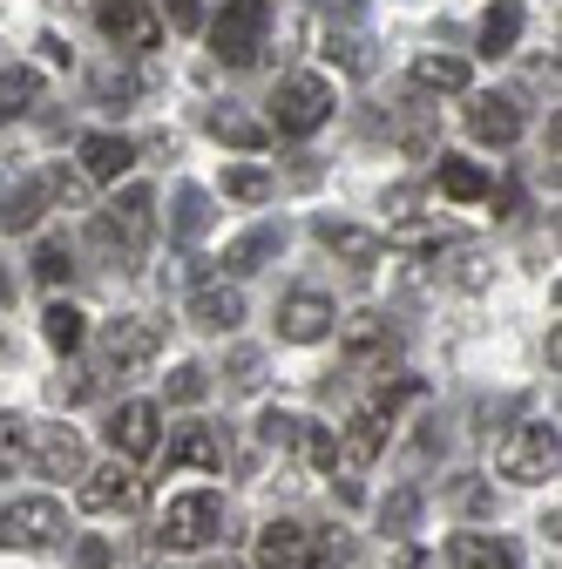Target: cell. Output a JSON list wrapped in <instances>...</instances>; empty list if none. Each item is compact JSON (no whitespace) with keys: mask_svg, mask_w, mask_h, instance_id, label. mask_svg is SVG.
<instances>
[{"mask_svg":"<svg viewBox=\"0 0 562 569\" xmlns=\"http://www.w3.org/2000/svg\"><path fill=\"white\" fill-rule=\"evenodd\" d=\"M150 231H157V197L143 190V183H129L102 218L89 224V238H96V251L116 264V271H136V258H143V244H150Z\"/></svg>","mask_w":562,"mask_h":569,"instance_id":"6da1fadb","label":"cell"},{"mask_svg":"<svg viewBox=\"0 0 562 569\" xmlns=\"http://www.w3.org/2000/svg\"><path fill=\"white\" fill-rule=\"evenodd\" d=\"M218 536H224V495L218 488L170 495V509L157 516V542L163 549H210Z\"/></svg>","mask_w":562,"mask_h":569,"instance_id":"7a4b0ae2","label":"cell"},{"mask_svg":"<svg viewBox=\"0 0 562 569\" xmlns=\"http://www.w3.org/2000/svg\"><path fill=\"white\" fill-rule=\"evenodd\" d=\"M264 34H271V0H224L218 21H210V54L224 68H251Z\"/></svg>","mask_w":562,"mask_h":569,"instance_id":"3957f363","label":"cell"},{"mask_svg":"<svg viewBox=\"0 0 562 569\" xmlns=\"http://www.w3.org/2000/svg\"><path fill=\"white\" fill-rule=\"evenodd\" d=\"M319 122H332V82L325 76L299 68V76H285L271 89V129L278 136H312Z\"/></svg>","mask_w":562,"mask_h":569,"instance_id":"277c9868","label":"cell"},{"mask_svg":"<svg viewBox=\"0 0 562 569\" xmlns=\"http://www.w3.org/2000/svg\"><path fill=\"white\" fill-rule=\"evenodd\" d=\"M555 455H562L555 427H549V420H522V427H509V435H502L495 468H502L509 481H549V475H555Z\"/></svg>","mask_w":562,"mask_h":569,"instance_id":"5b68a950","label":"cell"},{"mask_svg":"<svg viewBox=\"0 0 562 569\" xmlns=\"http://www.w3.org/2000/svg\"><path fill=\"white\" fill-rule=\"evenodd\" d=\"M68 522H61V502L54 495H21V502H0V549H48L61 542Z\"/></svg>","mask_w":562,"mask_h":569,"instance_id":"8992f818","label":"cell"},{"mask_svg":"<svg viewBox=\"0 0 562 569\" xmlns=\"http://www.w3.org/2000/svg\"><path fill=\"white\" fill-rule=\"evenodd\" d=\"M157 352H163V326L157 319H143V312L109 319V332H102V367L109 373H136V367H150Z\"/></svg>","mask_w":562,"mask_h":569,"instance_id":"52a82bcc","label":"cell"},{"mask_svg":"<svg viewBox=\"0 0 562 569\" xmlns=\"http://www.w3.org/2000/svg\"><path fill=\"white\" fill-rule=\"evenodd\" d=\"M109 448H116L122 461H150V455L163 448V407H157V400H122V407L109 413Z\"/></svg>","mask_w":562,"mask_h":569,"instance_id":"ba28073f","label":"cell"},{"mask_svg":"<svg viewBox=\"0 0 562 569\" xmlns=\"http://www.w3.org/2000/svg\"><path fill=\"white\" fill-rule=\"evenodd\" d=\"M339 352H345V373H393V367H400V339H393V326L373 319V312L345 326Z\"/></svg>","mask_w":562,"mask_h":569,"instance_id":"9c48e42d","label":"cell"},{"mask_svg":"<svg viewBox=\"0 0 562 569\" xmlns=\"http://www.w3.org/2000/svg\"><path fill=\"white\" fill-rule=\"evenodd\" d=\"M150 502V481L143 475H136V468H96L89 481H82V509L89 516H136V509H143Z\"/></svg>","mask_w":562,"mask_h":569,"instance_id":"30bf717a","label":"cell"},{"mask_svg":"<svg viewBox=\"0 0 562 569\" xmlns=\"http://www.w3.org/2000/svg\"><path fill=\"white\" fill-rule=\"evenodd\" d=\"M258 569H325V549L305 522H271L258 536Z\"/></svg>","mask_w":562,"mask_h":569,"instance_id":"8fae6325","label":"cell"},{"mask_svg":"<svg viewBox=\"0 0 562 569\" xmlns=\"http://www.w3.org/2000/svg\"><path fill=\"white\" fill-rule=\"evenodd\" d=\"M28 461H34V475H48V481H82V475H89V455H82V435H76V427H34Z\"/></svg>","mask_w":562,"mask_h":569,"instance_id":"7c38bea8","label":"cell"},{"mask_svg":"<svg viewBox=\"0 0 562 569\" xmlns=\"http://www.w3.org/2000/svg\"><path fill=\"white\" fill-rule=\"evenodd\" d=\"M170 468H203V475H224V461H231V441L218 435L210 420H190V427H177L170 435V448H157Z\"/></svg>","mask_w":562,"mask_h":569,"instance_id":"4fadbf2b","label":"cell"},{"mask_svg":"<svg viewBox=\"0 0 562 569\" xmlns=\"http://www.w3.org/2000/svg\"><path fill=\"white\" fill-rule=\"evenodd\" d=\"M96 28H102L116 48H129V54L157 48V14H150V0H96Z\"/></svg>","mask_w":562,"mask_h":569,"instance_id":"5bb4252c","label":"cell"},{"mask_svg":"<svg viewBox=\"0 0 562 569\" xmlns=\"http://www.w3.org/2000/svg\"><path fill=\"white\" fill-rule=\"evenodd\" d=\"M332 299L325 292H292L285 306H278V339H292V346H312V339H325L332 332Z\"/></svg>","mask_w":562,"mask_h":569,"instance_id":"9a60e30c","label":"cell"},{"mask_svg":"<svg viewBox=\"0 0 562 569\" xmlns=\"http://www.w3.org/2000/svg\"><path fill=\"white\" fill-rule=\"evenodd\" d=\"M312 238H319L339 264H360V271L387 258V238H380V231H367V224H332V218H319V224H312Z\"/></svg>","mask_w":562,"mask_h":569,"instance_id":"2e32d148","label":"cell"},{"mask_svg":"<svg viewBox=\"0 0 562 569\" xmlns=\"http://www.w3.org/2000/svg\"><path fill=\"white\" fill-rule=\"evenodd\" d=\"M468 129H474V142H515L522 136V102L515 96H474Z\"/></svg>","mask_w":562,"mask_h":569,"instance_id":"e0dca14e","label":"cell"},{"mask_svg":"<svg viewBox=\"0 0 562 569\" xmlns=\"http://www.w3.org/2000/svg\"><path fill=\"white\" fill-rule=\"evenodd\" d=\"M448 562H454V569H515V542H509V536L461 529V536H448Z\"/></svg>","mask_w":562,"mask_h":569,"instance_id":"ac0fdd59","label":"cell"},{"mask_svg":"<svg viewBox=\"0 0 562 569\" xmlns=\"http://www.w3.org/2000/svg\"><path fill=\"white\" fill-rule=\"evenodd\" d=\"M305 435H312L305 413H278V407H271V413L258 420V448L278 455V461H305Z\"/></svg>","mask_w":562,"mask_h":569,"instance_id":"d6986e66","label":"cell"},{"mask_svg":"<svg viewBox=\"0 0 562 569\" xmlns=\"http://www.w3.org/2000/svg\"><path fill=\"white\" fill-rule=\"evenodd\" d=\"M129 163H136V142L129 136H82V177L116 183V177H129Z\"/></svg>","mask_w":562,"mask_h":569,"instance_id":"ffe728a7","label":"cell"},{"mask_svg":"<svg viewBox=\"0 0 562 569\" xmlns=\"http://www.w3.org/2000/svg\"><path fill=\"white\" fill-rule=\"evenodd\" d=\"M190 326H203V332H238L244 326V299L231 292V284H203V292L190 299Z\"/></svg>","mask_w":562,"mask_h":569,"instance_id":"44dd1931","label":"cell"},{"mask_svg":"<svg viewBox=\"0 0 562 569\" xmlns=\"http://www.w3.org/2000/svg\"><path fill=\"white\" fill-rule=\"evenodd\" d=\"M278 251H285V224H258V231L224 244V271H264Z\"/></svg>","mask_w":562,"mask_h":569,"instance_id":"7402d4cb","label":"cell"},{"mask_svg":"<svg viewBox=\"0 0 562 569\" xmlns=\"http://www.w3.org/2000/svg\"><path fill=\"white\" fill-rule=\"evenodd\" d=\"M515 41H522V0H495L481 14V54L502 61V54H515Z\"/></svg>","mask_w":562,"mask_h":569,"instance_id":"603a6c76","label":"cell"},{"mask_svg":"<svg viewBox=\"0 0 562 569\" xmlns=\"http://www.w3.org/2000/svg\"><path fill=\"white\" fill-rule=\"evenodd\" d=\"M34 102H41V68L14 61L8 76H0V122H21V116H28Z\"/></svg>","mask_w":562,"mask_h":569,"instance_id":"cb8c5ba5","label":"cell"},{"mask_svg":"<svg viewBox=\"0 0 562 569\" xmlns=\"http://www.w3.org/2000/svg\"><path fill=\"white\" fill-rule=\"evenodd\" d=\"M210 218H218V210H210V190L183 183V190H177V210H170V231H177L183 244H197V238L210 231Z\"/></svg>","mask_w":562,"mask_h":569,"instance_id":"d4e9b609","label":"cell"},{"mask_svg":"<svg viewBox=\"0 0 562 569\" xmlns=\"http://www.w3.org/2000/svg\"><path fill=\"white\" fill-rule=\"evenodd\" d=\"M441 190H448L454 203H481L495 183H488V170H481V163H468V157H448V150H441Z\"/></svg>","mask_w":562,"mask_h":569,"instance_id":"484cf974","label":"cell"},{"mask_svg":"<svg viewBox=\"0 0 562 569\" xmlns=\"http://www.w3.org/2000/svg\"><path fill=\"white\" fill-rule=\"evenodd\" d=\"M41 210H48V197H41V183H34V177H28V183H14V190H0V231H28Z\"/></svg>","mask_w":562,"mask_h":569,"instance_id":"4316f807","label":"cell"},{"mask_svg":"<svg viewBox=\"0 0 562 569\" xmlns=\"http://www.w3.org/2000/svg\"><path fill=\"white\" fill-rule=\"evenodd\" d=\"M413 89H468V61L461 54H420L413 61Z\"/></svg>","mask_w":562,"mask_h":569,"instance_id":"83f0119b","label":"cell"},{"mask_svg":"<svg viewBox=\"0 0 562 569\" xmlns=\"http://www.w3.org/2000/svg\"><path fill=\"white\" fill-rule=\"evenodd\" d=\"M41 339H48L54 352H76V346L89 339V319H82L76 306H61V299H54V306L41 312Z\"/></svg>","mask_w":562,"mask_h":569,"instance_id":"f1b7e54d","label":"cell"},{"mask_svg":"<svg viewBox=\"0 0 562 569\" xmlns=\"http://www.w3.org/2000/svg\"><path fill=\"white\" fill-rule=\"evenodd\" d=\"M210 136L231 150H264V122H251L244 109H210Z\"/></svg>","mask_w":562,"mask_h":569,"instance_id":"f546056e","label":"cell"},{"mask_svg":"<svg viewBox=\"0 0 562 569\" xmlns=\"http://www.w3.org/2000/svg\"><path fill=\"white\" fill-rule=\"evenodd\" d=\"M89 89H96V102H102V109H136V96H143V89H136V76H129V68H116V61H102V68H96Z\"/></svg>","mask_w":562,"mask_h":569,"instance_id":"4dcf8cb0","label":"cell"},{"mask_svg":"<svg viewBox=\"0 0 562 569\" xmlns=\"http://www.w3.org/2000/svg\"><path fill=\"white\" fill-rule=\"evenodd\" d=\"M420 502H428V495H420L413 481L393 488V495H387V509H380V529H387V536H407V529L420 522Z\"/></svg>","mask_w":562,"mask_h":569,"instance_id":"1f68e13d","label":"cell"},{"mask_svg":"<svg viewBox=\"0 0 562 569\" xmlns=\"http://www.w3.org/2000/svg\"><path fill=\"white\" fill-rule=\"evenodd\" d=\"M325 54L345 68V76H373V41H367V34H332Z\"/></svg>","mask_w":562,"mask_h":569,"instance_id":"d6a6232c","label":"cell"},{"mask_svg":"<svg viewBox=\"0 0 562 569\" xmlns=\"http://www.w3.org/2000/svg\"><path fill=\"white\" fill-rule=\"evenodd\" d=\"M224 197H238V203H271V177H264L258 163H238V170H224Z\"/></svg>","mask_w":562,"mask_h":569,"instance_id":"836d02e7","label":"cell"},{"mask_svg":"<svg viewBox=\"0 0 562 569\" xmlns=\"http://www.w3.org/2000/svg\"><path fill=\"white\" fill-rule=\"evenodd\" d=\"M448 502H454L461 516H488V509H495V488H488L481 475H454V488H448Z\"/></svg>","mask_w":562,"mask_h":569,"instance_id":"e575fe53","label":"cell"},{"mask_svg":"<svg viewBox=\"0 0 562 569\" xmlns=\"http://www.w3.org/2000/svg\"><path fill=\"white\" fill-rule=\"evenodd\" d=\"M21 461H28V420L0 413V481H8V475H14Z\"/></svg>","mask_w":562,"mask_h":569,"instance_id":"d590c367","label":"cell"},{"mask_svg":"<svg viewBox=\"0 0 562 569\" xmlns=\"http://www.w3.org/2000/svg\"><path fill=\"white\" fill-rule=\"evenodd\" d=\"M203 387H210V380H203V367H197V360H183V367H170V373H163V393H170V400H183V407H190V400H203Z\"/></svg>","mask_w":562,"mask_h":569,"instance_id":"8d00e7d4","label":"cell"},{"mask_svg":"<svg viewBox=\"0 0 562 569\" xmlns=\"http://www.w3.org/2000/svg\"><path fill=\"white\" fill-rule=\"evenodd\" d=\"M34 183H41L48 203H82V197H89V177H76V170H48V177H34Z\"/></svg>","mask_w":562,"mask_h":569,"instance_id":"74e56055","label":"cell"},{"mask_svg":"<svg viewBox=\"0 0 562 569\" xmlns=\"http://www.w3.org/2000/svg\"><path fill=\"white\" fill-rule=\"evenodd\" d=\"M68 271H76V258H68V244H54V238H48V244L34 251V278H41V284H61Z\"/></svg>","mask_w":562,"mask_h":569,"instance_id":"f35d334b","label":"cell"},{"mask_svg":"<svg viewBox=\"0 0 562 569\" xmlns=\"http://www.w3.org/2000/svg\"><path fill=\"white\" fill-rule=\"evenodd\" d=\"M224 373H231V387H244V393H251V387L264 380V360H258V352H251V346H238V352H231V367H224Z\"/></svg>","mask_w":562,"mask_h":569,"instance_id":"ab89813d","label":"cell"},{"mask_svg":"<svg viewBox=\"0 0 562 569\" xmlns=\"http://www.w3.org/2000/svg\"><path fill=\"white\" fill-rule=\"evenodd\" d=\"M48 393H54V400H82V393H89V367H68V380L54 373V387H48Z\"/></svg>","mask_w":562,"mask_h":569,"instance_id":"60d3db41","label":"cell"},{"mask_svg":"<svg viewBox=\"0 0 562 569\" xmlns=\"http://www.w3.org/2000/svg\"><path fill=\"white\" fill-rule=\"evenodd\" d=\"M76 562H82V569H109V542H102V536H82V542H76Z\"/></svg>","mask_w":562,"mask_h":569,"instance_id":"b9f144b4","label":"cell"},{"mask_svg":"<svg viewBox=\"0 0 562 569\" xmlns=\"http://www.w3.org/2000/svg\"><path fill=\"white\" fill-rule=\"evenodd\" d=\"M163 8H170L177 28H197V0H163Z\"/></svg>","mask_w":562,"mask_h":569,"instance_id":"7bdbcfd3","label":"cell"},{"mask_svg":"<svg viewBox=\"0 0 562 569\" xmlns=\"http://www.w3.org/2000/svg\"><path fill=\"white\" fill-rule=\"evenodd\" d=\"M319 8H325V21H332V14H360V0H319Z\"/></svg>","mask_w":562,"mask_h":569,"instance_id":"ee69618b","label":"cell"},{"mask_svg":"<svg viewBox=\"0 0 562 569\" xmlns=\"http://www.w3.org/2000/svg\"><path fill=\"white\" fill-rule=\"evenodd\" d=\"M0 306H14V271L0 264Z\"/></svg>","mask_w":562,"mask_h":569,"instance_id":"f6af8a7d","label":"cell"},{"mask_svg":"<svg viewBox=\"0 0 562 569\" xmlns=\"http://www.w3.org/2000/svg\"><path fill=\"white\" fill-rule=\"evenodd\" d=\"M203 569H244V562H231V556H210V562H203Z\"/></svg>","mask_w":562,"mask_h":569,"instance_id":"bcb514c9","label":"cell"},{"mask_svg":"<svg viewBox=\"0 0 562 569\" xmlns=\"http://www.w3.org/2000/svg\"><path fill=\"white\" fill-rule=\"evenodd\" d=\"M143 569H163V562H143Z\"/></svg>","mask_w":562,"mask_h":569,"instance_id":"7dc6e473","label":"cell"}]
</instances>
